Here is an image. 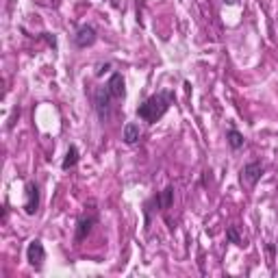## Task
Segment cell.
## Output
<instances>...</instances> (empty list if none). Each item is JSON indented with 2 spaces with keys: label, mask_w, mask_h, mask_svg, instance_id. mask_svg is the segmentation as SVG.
Masks as SVG:
<instances>
[{
  "label": "cell",
  "mask_w": 278,
  "mask_h": 278,
  "mask_svg": "<svg viewBox=\"0 0 278 278\" xmlns=\"http://www.w3.org/2000/svg\"><path fill=\"white\" fill-rule=\"evenodd\" d=\"M26 261H29L31 267H35L37 272L44 267V261H46V250H44V244L39 242V239H33V242L29 244V248H26Z\"/></svg>",
  "instance_id": "3957f363"
},
{
  "label": "cell",
  "mask_w": 278,
  "mask_h": 278,
  "mask_svg": "<svg viewBox=\"0 0 278 278\" xmlns=\"http://www.w3.org/2000/svg\"><path fill=\"white\" fill-rule=\"evenodd\" d=\"M126 83H124V76L120 72H113L109 76V81L105 83V87L109 89V94L113 96L115 100H124V96H126Z\"/></svg>",
  "instance_id": "ba28073f"
},
{
  "label": "cell",
  "mask_w": 278,
  "mask_h": 278,
  "mask_svg": "<svg viewBox=\"0 0 278 278\" xmlns=\"http://www.w3.org/2000/svg\"><path fill=\"white\" fill-rule=\"evenodd\" d=\"M76 163H78V148L72 144V146L68 148V152H66V159H63V163H61V170L68 172V170H72Z\"/></svg>",
  "instance_id": "30bf717a"
},
{
  "label": "cell",
  "mask_w": 278,
  "mask_h": 278,
  "mask_svg": "<svg viewBox=\"0 0 278 278\" xmlns=\"http://www.w3.org/2000/svg\"><path fill=\"white\" fill-rule=\"evenodd\" d=\"M139 137H142V128H139V124L128 122V124L124 126V131H122L124 144H126V146H135V144L139 142Z\"/></svg>",
  "instance_id": "9c48e42d"
},
{
  "label": "cell",
  "mask_w": 278,
  "mask_h": 278,
  "mask_svg": "<svg viewBox=\"0 0 278 278\" xmlns=\"http://www.w3.org/2000/svg\"><path fill=\"white\" fill-rule=\"evenodd\" d=\"M265 168L261 161H252V163H246L244 170H242V183H246L248 187H254V185L261 181Z\"/></svg>",
  "instance_id": "8992f818"
},
{
  "label": "cell",
  "mask_w": 278,
  "mask_h": 278,
  "mask_svg": "<svg viewBox=\"0 0 278 278\" xmlns=\"http://www.w3.org/2000/svg\"><path fill=\"white\" fill-rule=\"evenodd\" d=\"M174 103V91L172 89H161L146 98L142 105L137 107V117H142L146 124H156L159 120L168 113Z\"/></svg>",
  "instance_id": "6da1fadb"
},
{
  "label": "cell",
  "mask_w": 278,
  "mask_h": 278,
  "mask_svg": "<svg viewBox=\"0 0 278 278\" xmlns=\"http://www.w3.org/2000/svg\"><path fill=\"white\" fill-rule=\"evenodd\" d=\"M226 237L230 239V244L244 246V239H242V235H239V228H237V226H228V228H226Z\"/></svg>",
  "instance_id": "4fadbf2b"
},
{
  "label": "cell",
  "mask_w": 278,
  "mask_h": 278,
  "mask_svg": "<svg viewBox=\"0 0 278 278\" xmlns=\"http://www.w3.org/2000/svg\"><path fill=\"white\" fill-rule=\"evenodd\" d=\"M26 200H24V213L26 215H35L39 211V185L37 183H26Z\"/></svg>",
  "instance_id": "5b68a950"
},
{
  "label": "cell",
  "mask_w": 278,
  "mask_h": 278,
  "mask_svg": "<svg viewBox=\"0 0 278 278\" xmlns=\"http://www.w3.org/2000/svg\"><path fill=\"white\" fill-rule=\"evenodd\" d=\"M226 139H228V146L233 148V150H239V148L244 146V135L237 131V128H228V133H226Z\"/></svg>",
  "instance_id": "7c38bea8"
},
{
  "label": "cell",
  "mask_w": 278,
  "mask_h": 278,
  "mask_svg": "<svg viewBox=\"0 0 278 278\" xmlns=\"http://www.w3.org/2000/svg\"><path fill=\"white\" fill-rule=\"evenodd\" d=\"M156 200H159L161 211L170 209V207H172V202H174V187H172V185H170V187H165L161 193H156Z\"/></svg>",
  "instance_id": "8fae6325"
},
{
  "label": "cell",
  "mask_w": 278,
  "mask_h": 278,
  "mask_svg": "<svg viewBox=\"0 0 278 278\" xmlns=\"http://www.w3.org/2000/svg\"><path fill=\"white\" fill-rule=\"evenodd\" d=\"M98 222V215L96 213H91V215H81L78 222H76V230H74V244H81L83 239H87V235L91 233V228Z\"/></svg>",
  "instance_id": "277c9868"
},
{
  "label": "cell",
  "mask_w": 278,
  "mask_h": 278,
  "mask_svg": "<svg viewBox=\"0 0 278 278\" xmlns=\"http://www.w3.org/2000/svg\"><path fill=\"white\" fill-rule=\"evenodd\" d=\"M111 103H115V98L109 94V89L103 85V87H98L96 89V94H94V109H96V113H98V117L103 120H109V115H111Z\"/></svg>",
  "instance_id": "7a4b0ae2"
},
{
  "label": "cell",
  "mask_w": 278,
  "mask_h": 278,
  "mask_svg": "<svg viewBox=\"0 0 278 278\" xmlns=\"http://www.w3.org/2000/svg\"><path fill=\"white\" fill-rule=\"evenodd\" d=\"M42 37L46 42H48V46H52V48H57V39H54V35H50V33H42Z\"/></svg>",
  "instance_id": "5bb4252c"
},
{
  "label": "cell",
  "mask_w": 278,
  "mask_h": 278,
  "mask_svg": "<svg viewBox=\"0 0 278 278\" xmlns=\"http://www.w3.org/2000/svg\"><path fill=\"white\" fill-rule=\"evenodd\" d=\"M96 39H98V35H96V29L91 24H83L76 31V35H74V44H76V48H89V46L96 44Z\"/></svg>",
  "instance_id": "52a82bcc"
}]
</instances>
